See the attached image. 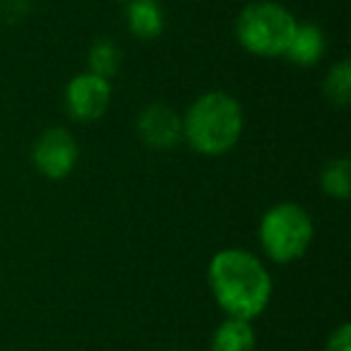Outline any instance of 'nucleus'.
<instances>
[{
    "instance_id": "obj_1",
    "label": "nucleus",
    "mask_w": 351,
    "mask_h": 351,
    "mask_svg": "<svg viewBox=\"0 0 351 351\" xmlns=\"http://www.w3.org/2000/svg\"><path fill=\"white\" fill-rule=\"evenodd\" d=\"M207 284L226 317H260L272 301V277L255 253L245 248H224L207 265Z\"/></svg>"
},
{
    "instance_id": "obj_2",
    "label": "nucleus",
    "mask_w": 351,
    "mask_h": 351,
    "mask_svg": "<svg viewBox=\"0 0 351 351\" xmlns=\"http://www.w3.org/2000/svg\"><path fill=\"white\" fill-rule=\"evenodd\" d=\"M243 123L239 99L221 89H212L200 94L181 116L183 142L202 156H221L239 145Z\"/></svg>"
},
{
    "instance_id": "obj_3",
    "label": "nucleus",
    "mask_w": 351,
    "mask_h": 351,
    "mask_svg": "<svg viewBox=\"0 0 351 351\" xmlns=\"http://www.w3.org/2000/svg\"><path fill=\"white\" fill-rule=\"evenodd\" d=\"M298 20L289 8L274 0H255L248 3L236 17V41L248 53L260 58H284Z\"/></svg>"
},
{
    "instance_id": "obj_4",
    "label": "nucleus",
    "mask_w": 351,
    "mask_h": 351,
    "mask_svg": "<svg viewBox=\"0 0 351 351\" xmlns=\"http://www.w3.org/2000/svg\"><path fill=\"white\" fill-rule=\"evenodd\" d=\"M258 239L263 253L272 263L289 265L308 253L315 239V224L298 202H277L260 219Z\"/></svg>"
},
{
    "instance_id": "obj_5",
    "label": "nucleus",
    "mask_w": 351,
    "mask_h": 351,
    "mask_svg": "<svg viewBox=\"0 0 351 351\" xmlns=\"http://www.w3.org/2000/svg\"><path fill=\"white\" fill-rule=\"evenodd\" d=\"M80 159V145L68 128H49L34 140L32 164L36 173L49 181H63L75 171Z\"/></svg>"
},
{
    "instance_id": "obj_6",
    "label": "nucleus",
    "mask_w": 351,
    "mask_h": 351,
    "mask_svg": "<svg viewBox=\"0 0 351 351\" xmlns=\"http://www.w3.org/2000/svg\"><path fill=\"white\" fill-rule=\"evenodd\" d=\"M63 104L75 123H94L106 113L111 104V80L94 73H80L65 84Z\"/></svg>"
},
{
    "instance_id": "obj_7",
    "label": "nucleus",
    "mask_w": 351,
    "mask_h": 351,
    "mask_svg": "<svg viewBox=\"0 0 351 351\" xmlns=\"http://www.w3.org/2000/svg\"><path fill=\"white\" fill-rule=\"evenodd\" d=\"M137 135L152 149H171L183 142L181 113L161 101L149 104L137 116Z\"/></svg>"
},
{
    "instance_id": "obj_8",
    "label": "nucleus",
    "mask_w": 351,
    "mask_h": 351,
    "mask_svg": "<svg viewBox=\"0 0 351 351\" xmlns=\"http://www.w3.org/2000/svg\"><path fill=\"white\" fill-rule=\"evenodd\" d=\"M125 5L128 32L140 41L159 39L166 27V15L159 0H130Z\"/></svg>"
},
{
    "instance_id": "obj_9",
    "label": "nucleus",
    "mask_w": 351,
    "mask_h": 351,
    "mask_svg": "<svg viewBox=\"0 0 351 351\" xmlns=\"http://www.w3.org/2000/svg\"><path fill=\"white\" fill-rule=\"evenodd\" d=\"M327 51V39L322 29L313 22H298L296 34H293L291 44H289L284 58L289 63L298 65V68H313L322 60Z\"/></svg>"
},
{
    "instance_id": "obj_10",
    "label": "nucleus",
    "mask_w": 351,
    "mask_h": 351,
    "mask_svg": "<svg viewBox=\"0 0 351 351\" xmlns=\"http://www.w3.org/2000/svg\"><path fill=\"white\" fill-rule=\"evenodd\" d=\"M255 330L250 320L241 317H226L210 339V351H253L255 349Z\"/></svg>"
},
{
    "instance_id": "obj_11",
    "label": "nucleus",
    "mask_w": 351,
    "mask_h": 351,
    "mask_svg": "<svg viewBox=\"0 0 351 351\" xmlns=\"http://www.w3.org/2000/svg\"><path fill=\"white\" fill-rule=\"evenodd\" d=\"M320 188L327 197L349 200L351 195V161L346 156L330 159L320 171Z\"/></svg>"
},
{
    "instance_id": "obj_12",
    "label": "nucleus",
    "mask_w": 351,
    "mask_h": 351,
    "mask_svg": "<svg viewBox=\"0 0 351 351\" xmlns=\"http://www.w3.org/2000/svg\"><path fill=\"white\" fill-rule=\"evenodd\" d=\"M89 73L99 75L104 80L116 77L118 68H121V49L113 39H97L94 46L89 49L87 56Z\"/></svg>"
},
{
    "instance_id": "obj_13",
    "label": "nucleus",
    "mask_w": 351,
    "mask_h": 351,
    "mask_svg": "<svg viewBox=\"0 0 351 351\" xmlns=\"http://www.w3.org/2000/svg\"><path fill=\"white\" fill-rule=\"evenodd\" d=\"M327 101L335 106H349L351 104V65L349 60H339L327 70V77L322 82Z\"/></svg>"
},
{
    "instance_id": "obj_14",
    "label": "nucleus",
    "mask_w": 351,
    "mask_h": 351,
    "mask_svg": "<svg viewBox=\"0 0 351 351\" xmlns=\"http://www.w3.org/2000/svg\"><path fill=\"white\" fill-rule=\"evenodd\" d=\"M322 351H351V325L349 322H341L337 330L330 332L325 341V349Z\"/></svg>"
},
{
    "instance_id": "obj_15",
    "label": "nucleus",
    "mask_w": 351,
    "mask_h": 351,
    "mask_svg": "<svg viewBox=\"0 0 351 351\" xmlns=\"http://www.w3.org/2000/svg\"><path fill=\"white\" fill-rule=\"evenodd\" d=\"M116 3H130V0H116Z\"/></svg>"
}]
</instances>
